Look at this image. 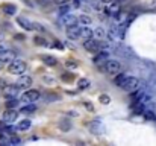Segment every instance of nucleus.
<instances>
[{
  "instance_id": "obj_36",
  "label": "nucleus",
  "mask_w": 156,
  "mask_h": 146,
  "mask_svg": "<svg viewBox=\"0 0 156 146\" xmlns=\"http://www.w3.org/2000/svg\"><path fill=\"white\" fill-rule=\"evenodd\" d=\"M55 2H56L58 5H64V3H70L71 0H55Z\"/></svg>"
},
{
  "instance_id": "obj_27",
  "label": "nucleus",
  "mask_w": 156,
  "mask_h": 146,
  "mask_svg": "<svg viewBox=\"0 0 156 146\" xmlns=\"http://www.w3.org/2000/svg\"><path fill=\"white\" fill-rule=\"evenodd\" d=\"M61 78H62V81H65V82H71V81L74 79V75H73V73H64Z\"/></svg>"
},
{
  "instance_id": "obj_19",
  "label": "nucleus",
  "mask_w": 156,
  "mask_h": 146,
  "mask_svg": "<svg viewBox=\"0 0 156 146\" xmlns=\"http://www.w3.org/2000/svg\"><path fill=\"white\" fill-rule=\"evenodd\" d=\"M90 85H91V81L87 79V78H82V79H79V82H77V88H79V90H87Z\"/></svg>"
},
{
  "instance_id": "obj_11",
  "label": "nucleus",
  "mask_w": 156,
  "mask_h": 146,
  "mask_svg": "<svg viewBox=\"0 0 156 146\" xmlns=\"http://www.w3.org/2000/svg\"><path fill=\"white\" fill-rule=\"evenodd\" d=\"M0 11H2L5 15H15L17 6H15V5H11V3H5V5L0 6Z\"/></svg>"
},
{
  "instance_id": "obj_28",
  "label": "nucleus",
  "mask_w": 156,
  "mask_h": 146,
  "mask_svg": "<svg viewBox=\"0 0 156 146\" xmlns=\"http://www.w3.org/2000/svg\"><path fill=\"white\" fill-rule=\"evenodd\" d=\"M65 67L67 69H76L77 67V62H74L73 59H67L65 61Z\"/></svg>"
},
{
  "instance_id": "obj_39",
  "label": "nucleus",
  "mask_w": 156,
  "mask_h": 146,
  "mask_svg": "<svg viewBox=\"0 0 156 146\" xmlns=\"http://www.w3.org/2000/svg\"><path fill=\"white\" fill-rule=\"evenodd\" d=\"M152 6H153V8H156V0H153V3H152Z\"/></svg>"
},
{
  "instance_id": "obj_29",
  "label": "nucleus",
  "mask_w": 156,
  "mask_h": 146,
  "mask_svg": "<svg viewBox=\"0 0 156 146\" xmlns=\"http://www.w3.org/2000/svg\"><path fill=\"white\" fill-rule=\"evenodd\" d=\"M59 126H61V129H64V131H68V129L71 128V123H70L68 120H62V123H61Z\"/></svg>"
},
{
  "instance_id": "obj_18",
  "label": "nucleus",
  "mask_w": 156,
  "mask_h": 146,
  "mask_svg": "<svg viewBox=\"0 0 156 146\" xmlns=\"http://www.w3.org/2000/svg\"><path fill=\"white\" fill-rule=\"evenodd\" d=\"M91 23H93V20H91L90 17H87V15L77 17V24H79V26H90Z\"/></svg>"
},
{
  "instance_id": "obj_21",
  "label": "nucleus",
  "mask_w": 156,
  "mask_h": 146,
  "mask_svg": "<svg viewBox=\"0 0 156 146\" xmlns=\"http://www.w3.org/2000/svg\"><path fill=\"white\" fill-rule=\"evenodd\" d=\"M143 116H144V119L149 120V122L156 120V114H155V111H152V110H144V111H143Z\"/></svg>"
},
{
  "instance_id": "obj_15",
  "label": "nucleus",
  "mask_w": 156,
  "mask_h": 146,
  "mask_svg": "<svg viewBox=\"0 0 156 146\" xmlns=\"http://www.w3.org/2000/svg\"><path fill=\"white\" fill-rule=\"evenodd\" d=\"M93 38H96L99 41H103L105 38H106V32H105L102 28H97V29L93 31Z\"/></svg>"
},
{
  "instance_id": "obj_25",
  "label": "nucleus",
  "mask_w": 156,
  "mask_h": 146,
  "mask_svg": "<svg viewBox=\"0 0 156 146\" xmlns=\"http://www.w3.org/2000/svg\"><path fill=\"white\" fill-rule=\"evenodd\" d=\"M127 76L124 75V73H117V76H115V79H114V84L115 85H121V82L126 79Z\"/></svg>"
},
{
  "instance_id": "obj_17",
  "label": "nucleus",
  "mask_w": 156,
  "mask_h": 146,
  "mask_svg": "<svg viewBox=\"0 0 156 146\" xmlns=\"http://www.w3.org/2000/svg\"><path fill=\"white\" fill-rule=\"evenodd\" d=\"M80 38H83V40L93 38V31L88 26H82V29H80Z\"/></svg>"
},
{
  "instance_id": "obj_13",
  "label": "nucleus",
  "mask_w": 156,
  "mask_h": 146,
  "mask_svg": "<svg viewBox=\"0 0 156 146\" xmlns=\"http://www.w3.org/2000/svg\"><path fill=\"white\" fill-rule=\"evenodd\" d=\"M12 59H15V52H12V50H6V49L0 52V61L6 62V61H12Z\"/></svg>"
},
{
  "instance_id": "obj_8",
  "label": "nucleus",
  "mask_w": 156,
  "mask_h": 146,
  "mask_svg": "<svg viewBox=\"0 0 156 146\" xmlns=\"http://www.w3.org/2000/svg\"><path fill=\"white\" fill-rule=\"evenodd\" d=\"M59 21L64 24V26H73V24H77V17L71 15L70 12L68 14H64V15H59Z\"/></svg>"
},
{
  "instance_id": "obj_12",
  "label": "nucleus",
  "mask_w": 156,
  "mask_h": 146,
  "mask_svg": "<svg viewBox=\"0 0 156 146\" xmlns=\"http://www.w3.org/2000/svg\"><path fill=\"white\" fill-rule=\"evenodd\" d=\"M17 23H18L23 29H26V31H34V23L29 21V20L24 18V17H18V18H17Z\"/></svg>"
},
{
  "instance_id": "obj_35",
  "label": "nucleus",
  "mask_w": 156,
  "mask_h": 146,
  "mask_svg": "<svg viewBox=\"0 0 156 146\" xmlns=\"http://www.w3.org/2000/svg\"><path fill=\"white\" fill-rule=\"evenodd\" d=\"M6 87V81L5 79H0V90H3Z\"/></svg>"
},
{
  "instance_id": "obj_40",
  "label": "nucleus",
  "mask_w": 156,
  "mask_h": 146,
  "mask_svg": "<svg viewBox=\"0 0 156 146\" xmlns=\"http://www.w3.org/2000/svg\"><path fill=\"white\" fill-rule=\"evenodd\" d=\"M3 69V61H0V70Z\"/></svg>"
},
{
  "instance_id": "obj_20",
  "label": "nucleus",
  "mask_w": 156,
  "mask_h": 146,
  "mask_svg": "<svg viewBox=\"0 0 156 146\" xmlns=\"http://www.w3.org/2000/svg\"><path fill=\"white\" fill-rule=\"evenodd\" d=\"M35 111H37V107L34 105V102L29 103V105H26V107H21V113L23 114H34Z\"/></svg>"
},
{
  "instance_id": "obj_23",
  "label": "nucleus",
  "mask_w": 156,
  "mask_h": 146,
  "mask_svg": "<svg viewBox=\"0 0 156 146\" xmlns=\"http://www.w3.org/2000/svg\"><path fill=\"white\" fill-rule=\"evenodd\" d=\"M34 43H35V44H40V46H44V47L49 46V41H47L44 37H35V38H34Z\"/></svg>"
},
{
  "instance_id": "obj_31",
  "label": "nucleus",
  "mask_w": 156,
  "mask_h": 146,
  "mask_svg": "<svg viewBox=\"0 0 156 146\" xmlns=\"http://www.w3.org/2000/svg\"><path fill=\"white\" fill-rule=\"evenodd\" d=\"M8 143H9V145H18V143H21V140H20V139H17V137H11Z\"/></svg>"
},
{
  "instance_id": "obj_32",
  "label": "nucleus",
  "mask_w": 156,
  "mask_h": 146,
  "mask_svg": "<svg viewBox=\"0 0 156 146\" xmlns=\"http://www.w3.org/2000/svg\"><path fill=\"white\" fill-rule=\"evenodd\" d=\"M53 47L58 49V50H64V44L59 43V41H55V43H53Z\"/></svg>"
},
{
  "instance_id": "obj_5",
  "label": "nucleus",
  "mask_w": 156,
  "mask_h": 146,
  "mask_svg": "<svg viewBox=\"0 0 156 146\" xmlns=\"http://www.w3.org/2000/svg\"><path fill=\"white\" fill-rule=\"evenodd\" d=\"M40 97H41V93L38 90H27L21 95V100L26 102V103H32V102L38 100Z\"/></svg>"
},
{
  "instance_id": "obj_1",
  "label": "nucleus",
  "mask_w": 156,
  "mask_h": 146,
  "mask_svg": "<svg viewBox=\"0 0 156 146\" xmlns=\"http://www.w3.org/2000/svg\"><path fill=\"white\" fill-rule=\"evenodd\" d=\"M140 85H141V82H140V79L138 78H135V76H127L123 82H121V88L126 92V93H132V92H135V90H138L140 88Z\"/></svg>"
},
{
  "instance_id": "obj_30",
  "label": "nucleus",
  "mask_w": 156,
  "mask_h": 146,
  "mask_svg": "<svg viewBox=\"0 0 156 146\" xmlns=\"http://www.w3.org/2000/svg\"><path fill=\"white\" fill-rule=\"evenodd\" d=\"M100 103H103V105H108L109 102H111V97L108 96V95H100Z\"/></svg>"
},
{
  "instance_id": "obj_6",
  "label": "nucleus",
  "mask_w": 156,
  "mask_h": 146,
  "mask_svg": "<svg viewBox=\"0 0 156 146\" xmlns=\"http://www.w3.org/2000/svg\"><path fill=\"white\" fill-rule=\"evenodd\" d=\"M80 29H82V26H79V24L68 26L67 28V37L70 40H79L80 38Z\"/></svg>"
},
{
  "instance_id": "obj_37",
  "label": "nucleus",
  "mask_w": 156,
  "mask_h": 146,
  "mask_svg": "<svg viewBox=\"0 0 156 146\" xmlns=\"http://www.w3.org/2000/svg\"><path fill=\"white\" fill-rule=\"evenodd\" d=\"M15 37H17V40H24V35H20V34H18V35H15Z\"/></svg>"
},
{
  "instance_id": "obj_16",
  "label": "nucleus",
  "mask_w": 156,
  "mask_h": 146,
  "mask_svg": "<svg viewBox=\"0 0 156 146\" xmlns=\"http://www.w3.org/2000/svg\"><path fill=\"white\" fill-rule=\"evenodd\" d=\"M30 125H32V122H30L29 119H23L21 122L17 123V129H18V131H26V129L30 128Z\"/></svg>"
},
{
  "instance_id": "obj_4",
  "label": "nucleus",
  "mask_w": 156,
  "mask_h": 146,
  "mask_svg": "<svg viewBox=\"0 0 156 146\" xmlns=\"http://www.w3.org/2000/svg\"><path fill=\"white\" fill-rule=\"evenodd\" d=\"M105 69H106L108 73L117 75V73H120V70H121V62L117 61V59H108V61L105 62Z\"/></svg>"
},
{
  "instance_id": "obj_9",
  "label": "nucleus",
  "mask_w": 156,
  "mask_h": 146,
  "mask_svg": "<svg viewBox=\"0 0 156 146\" xmlns=\"http://www.w3.org/2000/svg\"><path fill=\"white\" fill-rule=\"evenodd\" d=\"M15 85L18 88H29L32 85V78L30 76H26V75H20V78L17 79Z\"/></svg>"
},
{
  "instance_id": "obj_7",
  "label": "nucleus",
  "mask_w": 156,
  "mask_h": 146,
  "mask_svg": "<svg viewBox=\"0 0 156 146\" xmlns=\"http://www.w3.org/2000/svg\"><path fill=\"white\" fill-rule=\"evenodd\" d=\"M3 95L6 99H14V97L18 96V93H20V88L17 87V85H6L3 90Z\"/></svg>"
},
{
  "instance_id": "obj_33",
  "label": "nucleus",
  "mask_w": 156,
  "mask_h": 146,
  "mask_svg": "<svg viewBox=\"0 0 156 146\" xmlns=\"http://www.w3.org/2000/svg\"><path fill=\"white\" fill-rule=\"evenodd\" d=\"M34 29H37V31H40V32H44V28H43L40 23H34Z\"/></svg>"
},
{
  "instance_id": "obj_3",
  "label": "nucleus",
  "mask_w": 156,
  "mask_h": 146,
  "mask_svg": "<svg viewBox=\"0 0 156 146\" xmlns=\"http://www.w3.org/2000/svg\"><path fill=\"white\" fill-rule=\"evenodd\" d=\"M83 49H87L91 53H97L102 49V41H99L96 38H88V40L83 41Z\"/></svg>"
},
{
  "instance_id": "obj_41",
  "label": "nucleus",
  "mask_w": 156,
  "mask_h": 146,
  "mask_svg": "<svg viewBox=\"0 0 156 146\" xmlns=\"http://www.w3.org/2000/svg\"><path fill=\"white\" fill-rule=\"evenodd\" d=\"M2 50H5V46H2V44H0V52H2Z\"/></svg>"
},
{
  "instance_id": "obj_38",
  "label": "nucleus",
  "mask_w": 156,
  "mask_h": 146,
  "mask_svg": "<svg viewBox=\"0 0 156 146\" xmlns=\"http://www.w3.org/2000/svg\"><path fill=\"white\" fill-rule=\"evenodd\" d=\"M103 3H111V2H115V0H102Z\"/></svg>"
},
{
  "instance_id": "obj_24",
  "label": "nucleus",
  "mask_w": 156,
  "mask_h": 146,
  "mask_svg": "<svg viewBox=\"0 0 156 146\" xmlns=\"http://www.w3.org/2000/svg\"><path fill=\"white\" fill-rule=\"evenodd\" d=\"M68 12H70V3L59 5V15H64V14H68Z\"/></svg>"
},
{
  "instance_id": "obj_34",
  "label": "nucleus",
  "mask_w": 156,
  "mask_h": 146,
  "mask_svg": "<svg viewBox=\"0 0 156 146\" xmlns=\"http://www.w3.org/2000/svg\"><path fill=\"white\" fill-rule=\"evenodd\" d=\"M83 107H85V108H88V111H94V107H93L90 102H85V103H83Z\"/></svg>"
},
{
  "instance_id": "obj_26",
  "label": "nucleus",
  "mask_w": 156,
  "mask_h": 146,
  "mask_svg": "<svg viewBox=\"0 0 156 146\" xmlns=\"http://www.w3.org/2000/svg\"><path fill=\"white\" fill-rule=\"evenodd\" d=\"M17 105H18L17 97H14V99H8V100H6V108H15Z\"/></svg>"
},
{
  "instance_id": "obj_14",
  "label": "nucleus",
  "mask_w": 156,
  "mask_h": 146,
  "mask_svg": "<svg viewBox=\"0 0 156 146\" xmlns=\"http://www.w3.org/2000/svg\"><path fill=\"white\" fill-rule=\"evenodd\" d=\"M41 59H43V62H44L46 66H49V67H55V66L58 64V59H56L55 56H52V55H43Z\"/></svg>"
},
{
  "instance_id": "obj_10",
  "label": "nucleus",
  "mask_w": 156,
  "mask_h": 146,
  "mask_svg": "<svg viewBox=\"0 0 156 146\" xmlns=\"http://www.w3.org/2000/svg\"><path fill=\"white\" fill-rule=\"evenodd\" d=\"M17 117H18V113L15 110H12V108H8L3 113V122L5 123H12V122L17 120Z\"/></svg>"
},
{
  "instance_id": "obj_22",
  "label": "nucleus",
  "mask_w": 156,
  "mask_h": 146,
  "mask_svg": "<svg viewBox=\"0 0 156 146\" xmlns=\"http://www.w3.org/2000/svg\"><path fill=\"white\" fill-rule=\"evenodd\" d=\"M106 58H108V53L106 52H97V56L94 58V64H100V62H106Z\"/></svg>"
},
{
  "instance_id": "obj_2",
  "label": "nucleus",
  "mask_w": 156,
  "mask_h": 146,
  "mask_svg": "<svg viewBox=\"0 0 156 146\" xmlns=\"http://www.w3.org/2000/svg\"><path fill=\"white\" fill-rule=\"evenodd\" d=\"M26 69H27V66H26V62L21 61V59H12L11 64L8 66V72L12 73V75H18V76L23 75V73L26 72Z\"/></svg>"
}]
</instances>
